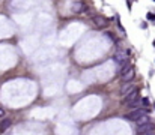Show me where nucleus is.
I'll use <instances>...</instances> for the list:
<instances>
[{
  "mask_svg": "<svg viewBox=\"0 0 155 135\" xmlns=\"http://www.w3.org/2000/svg\"><path fill=\"white\" fill-rule=\"evenodd\" d=\"M142 99H143V98H140L138 92L136 90V92H133L128 98H125V105L130 107V108H133V110H134V108H140V104H143Z\"/></svg>",
  "mask_w": 155,
  "mask_h": 135,
  "instance_id": "obj_2",
  "label": "nucleus"
},
{
  "mask_svg": "<svg viewBox=\"0 0 155 135\" xmlns=\"http://www.w3.org/2000/svg\"><path fill=\"white\" fill-rule=\"evenodd\" d=\"M11 125H12V120H11V119H3V120L0 122V131H6Z\"/></svg>",
  "mask_w": 155,
  "mask_h": 135,
  "instance_id": "obj_8",
  "label": "nucleus"
},
{
  "mask_svg": "<svg viewBox=\"0 0 155 135\" xmlns=\"http://www.w3.org/2000/svg\"><path fill=\"white\" fill-rule=\"evenodd\" d=\"M107 18L104 17V15H95L93 17V24L96 26V27H105L107 26Z\"/></svg>",
  "mask_w": 155,
  "mask_h": 135,
  "instance_id": "obj_7",
  "label": "nucleus"
},
{
  "mask_svg": "<svg viewBox=\"0 0 155 135\" xmlns=\"http://www.w3.org/2000/svg\"><path fill=\"white\" fill-rule=\"evenodd\" d=\"M133 92H136V86L133 84V83H123L119 93H121L122 98H128Z\"/></svg>",
  "mask_w": 155,
  "mask_h": 135,
  "instance_id": "obj_4",
  "label": "nucleus"
},
{
  "mask_svg": "<svg viewBox=\"0 0 155 135\" xmlns=\"http://www.w3.org/2000/svg\"><path fill=\"white\" fill-rule=\"evenodd\" d=\"M142 102H143V105H145V107H149V104H151V102H149V98H143Z\"/></svg>",
  "mask_w": 155,
  "mask_h": 135,
  "instance_id": "obj_11",
  "label": "nucleus"
},
{
  "mask_svg": "<svg viewBox=\"0 0 155 135\" xmlns=\"http://www.w3.org/2000/svg\"><path fill=\"white\" fill-rule=\"evenodd\" d=\"M151 131H155V125L152 122H148L142 126H137V134L142 135V134H146V132H151Z\"/></svg>",
  "mask_w": 155,
  "mask_h": 135,
  "instance_id": "obj_5",
  "label": "nucleus"
},
{
  "mask_svg": "<svg viewBox=\"0 0 155 135\" xmlns=\"http://www.w3.org/2000/svg\"><path fill=\"white\" fill-rule=\"evenodd\" d=\"M3 116H5V110L0 107V117H3Z\"/></svg>",
  "mask_w": 155,
  "mask_h": 135,
  "instance_id": "obj_13",
  "label": "nucleus"
},
{
  "mask_svg": "<svg viewBox=\"0 0 155 135\" xmlns=\"http://www.w3.org/2000/svg\"><path fill=\"white\" fill-rule=\"evenodd\" d=\"M154 47H155V41H154Z\"/></svg>",
  "mask_w": 155,
  "mask_h": 135,
  "instance_id": "obj_15",
  "label": "nucleus"
},
{
  "mask_svg": "<svg viewBox=\"0 0 155 135\" xmlns=\"http://www.w3.org/2000/svg\"><path fill=\"white\" fill-rule=\"evenodd\" d=\"M107 36H108V38H111V41H115V35H113V33H110V32H108Z\"/></svg>",
  "mask_w": 155,
  "mask_h": 135,
  "instance_id": "obj_12",
  "label": "nucleus"
},
{
  "mask_svg": "<svg viewBox=\"0 0 155 135\" xmlns=\"http://www.w3.org/2000/svg\"><path fill=\"white\" fill-rule=\"evenodd\" d=\"M154 108H155V104H154Z\"/></svg>",
  "mask_w": 155,
  "mask_h": 135,
  "instance_id": "obj_16",
  "label": "nucleus"
},
{
  "mask_svg": "<svg viewBox=\"0 0 155 135\" xmlns=\"http://www.w3.org/2000/svg\"><path fill=\"white\" fill-rule=\"evenodd\" d=\"M126 56H128V51L119 50V51H116V53H115V57H113V59H115L118 63L123 65V63H126Z\"/></svg>",
  "mask_w": 155,
  "mask_h": 135,
  "instance_id": "obj_6",
  "label": "nucleus"
},
{
  "mask_svg": "<svg viewBox=\"0 0 155 135\" xmlns=\"http://www.w3.org/2000/svg\"><path fill=\"white\" fill-rule=\"evenodd\" d=\"M148 111H149L148 108H134L133 111L126 113V114H125L123 117L126 119V120H130V122H134V123H136V122H137L140 117L146 116V114H148Z\"/></svg>",
  "mask_w": 155,
  "mask_h": 135,
  "instance_id": "obj_3",
  "label": "nucleus"
},
{
  "mask_svg": "<svg viewBox=\"0 0 155 135\" xmlns=\"http://www.w3.org/2000/svg\"><path fill=\"white\" fill-rule=\"evenodd\" d=\"M142 135H155V131H151V132H146V134H142Z\"/></svg>",
  "mask_w": 155,
  "mask_h": 135,
  "instance_id": "obj_14",
  "label": "nucleus"
},
{
  "mask_svg": "<svg viewBox=\"0 0 155 135\" xmlns=\"http://www.w3.org/2000/svg\"><path fill=\"white\" fill-rule=\"evenodd\" d=\"M146 18H148V20H151V21H155V14H152V12H149V14L146 15Z\"/></svg>",
  "mask_w": 155,
  "mask_h": 135,
  "instance_id": "obj_10",
  "label": "nucleus"
},
{
  "mask_svg": "<svg viewBox=\"0 0 155 135\" xmlns=\"http://www.w3.org/2000/svg\"><path fill=\"white\" fill-rule=\"evenodd\" d=\"M136 77V71H134V68L131 63H123V66L121 69V80L122 83H131L133 81V78Z\"/></svg>",
  "mask_w": 155,
  "mask_h": 135,
  "instance_id": "obj_1",
  "label": "nucleus"
},
{
  "mask_svg": "<svg viewBox=\"0 0 155 135\" xmlns=\"http://www.w3.org/2000/svg\"><path fill=\"white\" fill-rule=\"evenodd\" d=\"M148 122H151V120H149L148 114H146V116H143V117L138 119L137 122H136V125H137V126H142V125H145V123H148Z\"/></svg>",
  "mask_w": 155,
  "mask_h": 135,
  "instance_id": "obj_9",
  "label": "nucleus"
}]
</instances>
